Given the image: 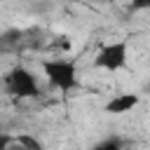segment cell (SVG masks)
<instances>
[{
    "label": "cell",
    "mask_w": 150,
    "mask_h": 150,
    "mask_svg": "<svg viewBox=\"0 0 150 150\" xmlns=\"http://www.w3.org/2000/svg\"><path fill=\"white\" fill-rule=\"evenodd\" d=\"M14 143V138L12 136H7V134H0V150H5L7 145H12Z\"/></svg>",
    "instance_id": "8"
},
{
    "label": "cell",
    "mask_w": 150,
    "mask_h": 150,
    "mask_svg": "<svg viewBox=\"0 0 150 150\" xmlns=\"http://www.w3.org/2000/svg\"><path fill=\"white\" fill-rule=\"evenodd\" d=\"M117 148H122V141L120 138H105V141H101L98 145H96V150H117Z\"/></svg>",
    "instance_id": "6"
},
{
    "label": "cell",
    "mask_w": 150,
    "mask_h": 150,
    "mask_svg": "<svg viewBox=\"0 0 150 150\" xmlns=\"http://www.w3.org/2000/svg\"><path fill=\"white\" fill-rule=\"evenodd\" d=\"M5 84L14 98H38L40 96V84H38L35 75L23 66L9 68L5 75Z\"/></svg>",
    "instance_id": "2"
},
{
    "label": "cell",
    "mask_w": 150,
    "mask_h": 150,
    "mask_svg": "<svg viewBox=\"0 0 150 150\" xmlns=\"http://www.w3.org/2000/svg\"><path fill=\"white\" fill-rule=\"evenodd\" d=\"M42 73L47 75L49 84L63 94L73 91L80 87V80H77V66L73 61H66V59H47L42 61Z\"/></svg>",
    "instance_id": "1"
},
{
    "label": "cell",
    "mask_w": 150,
    "mask_h": 150,
    "mask_svg": "<svg viewBox=\"0 0 150 150\" xmlns=\"http://www.w3.org/2000/svg\"><path fill=\"white\" fill-rule=\"evenodd\" d=\"M127 56H129L127 54V42H110V45L98 49V54L94 59V66L115 73V70H122L127 66Z\"/></svg>",
    "instance_id": "3"
},
{
    "label": "cell",
    "mask_w": 150,
    "mask_h": 150,
    "mask_svg": "<svg viewBox=\"0 0 150 150\" xmlns=\"http://www.w3.org/2000/svg\"><path fill=\"white\" fill-rule=\"evenodd\" d=\"M131 9H150V0H131Z\"/></svg>",
    "instance_id": "7"
},
{
    "label": "cell",
    "mask_w": 150,
    "mask_h": 150,
    "mask_svg": "<svg viewBox=\"0 0 150 150\" xmlns=\"http://www.w3.org/2000/svg\"><path fill=\"white\" fill-rule=\"evenodd\" d=\"M148 91H150V87H148Z\"/></svg>",
    "instance_id": "9"
},
{
    "label": "cell",
    "mask_w": 150,
    "mask_h": 150,
    "mask_svg": "<svg viewBox=\"0 0 150 150\" xmlns=\"http://www.w3.org/2000/svg\"><path fill=\"white\" fill-rule=\"evenodd\" d=\"M14 143L26 145V148H33V150H40V148H42V143H40L38 138H30V136H19V138H14Z\"/></svg>",
    "instance_id": "5"
},
{
    "label": "cell",
    "mask_w": 150,
    "mask_h": 150,
    "mask_svg": "<svg viewBox=\"0 0 150 150\" xmlns=\"http://www.w3.org/2000/svg\"><path fill=\"white\" fill-rule=\"evenodd\" d=\"M138 103H141V96L138 94H117V96H112L105 103V112L108 115H124L131 108H136Z\"/></svg>",
    "instance_id": "4"
}]
</instances>
